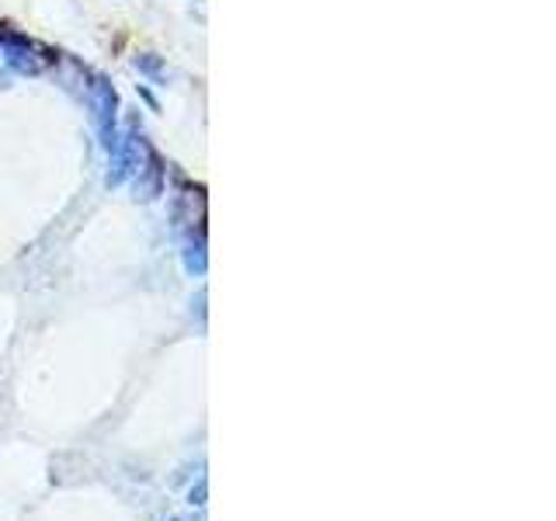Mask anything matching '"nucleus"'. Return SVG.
I'll use <instances>...</instances> for the list:
<instances>
[{
  "label": "nucleus",
  "instance_id": "nucleus-1",
  "mask_svg": "<svg viewBox=\"0 0 556 521\" xmlns=\"http://www.w3.org/2000/svg\"><path fill=\"white\" fill-rule=\"evenodd\" d=\"M170 521H178V518H170Z\"/></svg>",
  "mask_w": 556,
  "mask_h": 521
}]
</instances>
